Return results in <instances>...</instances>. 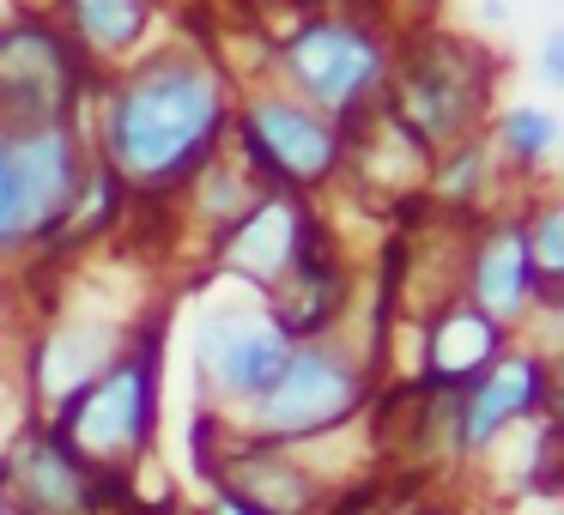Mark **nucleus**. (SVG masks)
I'll return each instance as SVG.
<instances>
[{
  "mask_svg": "<svg viewBox=\"0 0 564 515\" xmlns=\"http://www.w3.org/2000/svg\"><path fill=\"white\" fill-rule=\"evenodd\" d=\"M213 122H219V91L195 67H164L116 98L110 110V152L140 183H171L183 164L200 158Z\"/></svg>",
  "mask_w": 564,
  "mask_h": 515,
  "instance_id": "f257e3e1",
  "label": "nucleus"
},
{
  "mask_svg": "<svg viewBox=\"0 0 564 515\" xmlns=\"http://www.w3.org/2000/svg\"><path fill=\"white\" fill-rule=\"evenodd\" d=\"M352 406V376H346L340 358H322V352H304V358H285V370L268 382L261 394V425L273 437H304V430H322L334 418H346Z\"/></svg>",
  "mask_w": 564,
  "mask_h": 515,
  "instance_id": "f03ea898",
  "label": "nucleus"
},
{
  "mask_svg": "<svg viewBox=\"0 0 564 515\" xmlns=\"http://www.w3.org/2000/svg\"><path fill=\"white\" fill-rule=\"evenodd\" d=\"M285 358H292L285 328L261 316H225L200 333V364L231 394H268V382L285 370Z\"/></svg>",
  "mask_w": 564,
  "mask_h": 515,
  "instance_id": "7ed1b4c3",
  "label": "nucleus"
},
{
  "mask_svg": "<svg viewBox=\"0 0 564 515\" xmlns=\"http://www.w3.org/2000/svg\"><path fill=\"white\" fill-rule=\"evenodd\" d=\"M285 67L297 74V86H304L310 98H322V103H352L358 91L377 79L382 55H377V43L358 37V31L322 25V31H304V37L285 50Z\"/></svg>",
  "mask_w": 564,
  "mask_h": 515,
  "instance_id": "20e7f679",
  "label": "nucleus"
},
{
  "mask_svg": "<svg viewBox=\"0 0 564 515\" xmlns=\"http://www.w3.org/2000/svg\"><path fill=\"white\" fill-rule=\"evenodd\" d=\"M147 418H152V370L128 364L74 401V437L98 454H122L128 442H140Z\"/></svg>",
  "mask_w": 564,
  "mask_h": 515,
  "instance_id": "39448f33",
  "label": "nucleus"
},
{
  "mask_svg": "<svg viewBox=\"0 0 564 515\" xmlns=\"http://www.w3.org/2000/svg\"><path fill=\"white\" fill-rule=\"evenodd\" d=\"M13 158V195H19V231H37L67 207V183H74V152L62 134H31Z\"/></svg>",
  "mask_w": 564,
  "mask_h": 515,
  "instance_id": "423d86ee",
  "label": "nucleus"
},
{
  "mask_svg": "<svg viewBox=\"0 0 564 515\" xmlns=\"http://www.w3.org/2000/svg\"><path fill=\"white\" fill-rule=\"evenodd\" d=\"M249 140H256L261 158H273L285 176H322L334 164V134L316 116L292 110V103H256V110H249Z\"/></svg>",
  "mask_w": 564,
  "mask_h": 515,
  "instance_id": "0eeeda50",
  "label": "nucleus"
},
{
  "mask_svg": "<svg viewBox=\"0 0 564 515\" xmlns=\"http://www.w3.org/2000/svg\"><path fill=\"white\" fill-rule=\"evenodd\" d=\"M540 394V370L534 358H503L486 382L474 388V406H467V425H462V442H491V430L522 418Z\"/></svg>",
  "mask_w": 564,
  "mask_h": 515,
  "instance_id": "6e6552de",
  "label": "nucleus"
},
{
  "mask_svg": "<svg viewBox=\"0 0 564 515\" xmlns=\"http://www.w3.org/2000/svg\"><path fill=\"white\" fill-rule=\"evenodd\" d=\"M528 280H534V261H528L522 231H498L479 249L474 285H479V304H486L491 316H516V309L528 304Z\"/></svg>",
  "mask_w": 564,
  "mask_h": 515,
  "instance_id": "1a4fd4ad",
  "label": "nucleus"
},
{
  "mask_svg": "<svg viewBox=\"0 0 564 515\" xmlns=\"http://www.w3.org/2000/svg\"><path fill=\"white\" fill-rule=\"evenodd\" d=\"M486 358H491V328L479 316H455V321H443L437 346H431V376L455 382L474 364H486Z\"/></svg>",
  "mask_w": 564,
  "mask_h": 515,
  "instance_id": "9d476101",
  "label": "nucleus"
},
{
  "mask_svg": "<svg viewBox=\"0 0 564 515\" xmlns=\"http://www.w3.org/2000/svg\"><path fill=\"white\" fill-rule=\"evenodd\" d=\"M74 13H79V25L91 31L98 43H128L140 31V13H147V0H74Z\"/></svg>",
  "mask_w": 564,
  "mask_h": 515,
  "instance_id": "9b49d317",
  "label": "nucleus"
},
{
  "mask_svg": "<svg viewBox=\"0 0 564 515\" xmlns=\"http://www.w3.org/2000/svg\"><path fill=\"white\" fill-rule=\"evenodd\" d=\"M552 140H558V128H552L546 110H516V116H503V146H510L516 158H546Z\"/></svg>",
  "mask_w": 564,
  "mask_h": 515,
  "instance_id": "f8f14e48",
  "label": "nucleus"
},
{
  "mask_svg": "<svg viewBox=\"0 0 564 515\" xmlns=\"http://www.w3.org/2000/svg\"><path fill=\"white\" fill-rule=\"evenodd\" d=\"M19 237V195H13V158L0 146V243Z\"/></svg>",
  "mask_w": 564,
  "mask_h": 515,
  "instance_id": "ddd939ff",
  "label": "nucleus"
},
{
  "mask_svg": "<svg viewBox=\"0 0 564 515\" xmlns=\"http://www.w3.org/2000/svg\"><path fill=\"white\" fill-rule=\"evenodd\" d=\"M558 237H564V219H558V212H546V224H540V267H558V261H564V243H558Z\"/></svg>",
  "mask_w": 564,
  "mask_h": 515,
  "instance_id": "4468645a",
  "label": "nucleus"
},
{
  "mask_svg": "<svg viewBox=\"0 0 564 515\" xmlns=\"http://www.w3.org/2000/svg\"><path fill=\"white\" fill-rule=\"evenodd\" d=\"M540 79H546V86H564V37L558 31H552L546 50H540Z\"/></svg>",
  "mask_w": 564,
  "mask_h": 515,
  "instance_id": "2eb2a0df",
  "label": "nucleus"
},
{
  "mask_svg": "<svg viewBox=\"0 0 564 515\" xmlns=\"http://www.w3.org/2000/svg\"><path fill=\"white\" fill-rule=\"evenodd\" d=\"M213 515H261V509H249L243 497H219V509H213Z\"/></svg>",
  "mask_w": 564,
  "mask_h": 515,
  "instance_id": "dca6fc26",
  "label": "nucleus"
},
{
  "mask_svg": "<svg viewBox=\"0 0 564 515\" xmlns=\"http://www.w3.org/2000/svg\"><path fill=\"white\" fill-rule=\"evenodd\" d=\"M0 515H7V509H0Z\"/></svg>",
  "mask_w": 564,
  "mask_h": 515,
  "instance_id": "f3484780",
  "label": "nucleus"
}]
</instances>
